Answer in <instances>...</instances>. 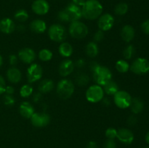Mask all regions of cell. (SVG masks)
<instances>
[{
	"label": "cell",
	"mask_w": 149,
	"mask_h": 148,
	"mask_svg": "<svg viewBox=\"0 0 149 148\" xmlns=\"http://www.w3.org/2000/svg\"><path fill=\"white\" fill-rule=\"evenodd\" d=\"M103 10V5L98 0H86L81 7V15L87 20H96L101 15Z\"/></svg>",
	"instance_id": "obj_1"
},
{
	"label": "cell",
	"mask_w": 149,
	"mask_h": 148,
	"mask_svg": "<svg viewBox=\"0 0 149 148\" xmlns=\"http://www.w3.org/2000/svg\"><path fill=\"white\" fill-rule=\"evenodd\" d=\"M112 73L109 68L99 65L93 71V80L99 86H103L109 81L112 80Z\"/></svg>",
	"instance_id": "obj_2"
},
{
	"label": "cell",
	"mask_w": 149,
	"mask_h": 148,
	"mask_svg": "<svg viewBox=\"0 0 149 148\" xmlns=\"http://www.w3.org/2000/svg\"><path fill=\"white\" fill-rule=\"evenodd\" d=\"M74 83L67 78L61 80L57 85V94L58 97L63 100L69 99L74 92Z\"/></svg>",
	"instance_id": "obj_3"
},
{
	"label": "cell",
	"mask_w": 149,
	"mask_h": 148,
	"mask_svg": "<svg viewBox=\"0 0 149 148\" xmlns=\"http://www.w3.org/2000/svg\"><path fill=\"white\" fill-rule=\"evenodd\" d=\"M71 37L76 39H81L88 34V28L82 22L79 20L71 22L68 28Z\"/></svg>",
	"instance_id": "obj_4"
},
{
	"label": "cell",
	"mask_w": 149,
	"mask_h": 148,
	"mask_svg": "<svg viewBox=\"0 0 149 148\" xmlns=\"http://www.w3.org/2000/svg\"><path fill=\"white\" fill-rule=\"evenodd\" d=\"M49 39L55 42H63L67 37L66 29L61 24H53L48 29Z\"/></svg>",
	"instance_id": "obj_5"
},
{
	"label": "cell",
	"mask_w": 149,
	"mask_h": 148,
	"mask_svg": "<svg viewBox=\"0 0 149 148\" xmlns=\"http://www.w3.org/2000/svg\"><path fill=\"white\" fill-rule=\"evenodd\" d=\"M104 97V91L101 86L97 84L90 86L86 91V99L91 103L100 102Z\"/></svg>",
	"instance_id": "obj_6"
},
{
	"label": "cell",
	"mask_w": 149,
	"mask_h": 148,
	"mask_svg": "<svg viewBox=\"0 0 149 148\" xmlns=\"http://www.w3.org/2000/svg\"><path fill=\"white\" fill-rule=\"evenodd\" d=\"M130 69L137 75H144L149 72V61L146 58L139 57L133 61Z\"/></svg>",
	"instance_id": "obj_7"
},
{
	"label": "cell",
	"mask_w": 149,
	"mask_h": 148,
	"mask_svg": "<svg viewBox=\"0 0 149 148\" xmlns=\"http://www.w3.org/2000/svg\"><path fill=\"white\" fill-rule=\"evenodd\" d=\"M132 99L130 94L125 91H118L113 95V101L115 104L121 109L129 107L130 106Z\"/></svg>",
	"instance_id": "obj_8"
},
{
	"label": "cell",
	"mask_w": 149,
	"mask_h": 148,
	"mask_svg": "<svg viewBox=\"0 0 149 148\" xmlns=\"http://www.w3.org/2000/svg\"><path fill=\"white\" fill-rule=\"evenodd\" d=\"M31 122L34 127L43 128L47 126L50 122V116L48 113H34L31 117Z\"/></svg>",
	"instance_id": "obj_9"
},
{
	"label": "cell",
	"mask_w": 149,
	"mask_h": 148,
	"mask_svg": "<svg viewBox=\"0 0 149 148\" xmlns=\"http://www.w3.org/2000/svg\"><path fill=\"white\" fill-rule=\"evenodd\" d=\"M43 70L42 66L37 63H33L27 70V78L29 83H34L42 78Z\"/></svg>",
	"instance_id": "obj_10"
},
{
	"label": "cell",
	"mask_w": 149,
	"mask_h": 148,
	"mask_svg": "<svg viewBox=\"0 0 149 148\" xmlns=\"http://www.w3.org/2000/svg\"><path fill=\"white\" fill-rule=\"evenodd\" d=\"M97 26L100 30L103 31H108L113 28L114 25V17L109 13H105L98 17Z\"/></svg>",
	"instance_id": "obj_11"
},
{
	"label": "cell",
	"mask_w": 149,
	"mask_h": 148,
	"mask_svg": "<svg viewBox=\"0 0 149 148\" xmlns=\"http://www.w3.org/2000/svg\"><path fill=\"white\" fill-rule=\"evenodd\" d=\"M65 10L66 11L67 14L69 17V20L71 23L74 21H77L81 17H82L81 9L80 8V7L74 4V3H69L65 8Z\"/></svg>",
	"instance_id": "obj_12"
},
{
	"label": "cell",
	"mask_w": 149,
	"mask_h": 148,
	"mask_svg": "<svg viewBox=\"0 0 149 148\" xmlns=\"http://www.w3.org/2000/svg\"><path fill=\"white\" fill-rule=\"evenodd\" d=\"M31 9L35 14L44 15L49 12V4L46 0H34L31 5Z\"/></svg>",
	"instance_id": "obj_13"
},
{
	"label": "cell",
	"mask_w": 149,
	"mask_h": 148,
	"mask_svg": "<svg viewBox=\"0 0 149 148\" xmlns=\"http://www.w3.org/2000/svg\"><path fill=\"white\" fill-rule=\"evenodd\" d=\"M18 58L24 63L31 64L36 58V53L31 48H23L18 52Z\"/></svg>",
	"instance_id": "obj_14"
},
{
	"label": "cell",
	"mask_w": 149,
	"mask_h": 148,
	"mask_svg": "<svg viewBox=\"0 0 149 148\" xmlns=\"http://www.w3.org/2000/svg\"><path fill=\"white\" fill-rule=\"evenodd\" d=\"M116 138L122 143L130 145L133 142L134 134L132 131L130 129L122 128V129H119V130H117Z\"/></svg>",
	"instance_id": "obj_15"
},
{
	"label": "cell",
	"mask_w": 149,
	"mask_h": 148,
	"mask_svg": "<svg viewBox=\"0 0 149 148\" xmlns=\"http://www.w3.org/2000/svg\"><path fill=\"white\" fill-rule=\"evenodd\" d=\"M74 70V63L70 59H65L61 62L59 65V73L61 76L66 77L73 73Z\"/></svg>",
	"instance_id": "obj_16"
},
{
	"label": "cell",
	"mask_w": 149,
	"mask_h": 148,
	"mask_svg": "<svg viewBox=\"0 0 149 148\" xmlns=\"http://www.w3.org/2000/svg\"><path fill=\"white\" fill-rule=\"evenodd\" d=\"M19 113L22 117L25 118H31L34 113L33 106L29 102H23L19 106Z\"/></svg>",
	"instance_id": "obj_17"
},
{
	"label": "cell",
	"mask_w": 149,
	"mask_h": 148,
	"mask_svg": "<svg viewBox=\"0 0 149 148\" xmlns=\"http://www.w3.org/2000/svg\"><path fill=\"white\" fill-rule=\"evenodd\" d=\"M15 30V24L10 18H4L0 21V30L2 33L10 34Z\"/></svg>",
	"instance_id": "obj_18"
},
{
	"label": "cell",
	"mask_w": 149,
	"mask_h": 148,
	"mask_svg": "<svg viewBox=\"0 0 149 148\" xmlns=\"http://www.w3.org/2000/svg\"><path fill=\"white\" fill-rule=\"evenodd\" d=\"M135 29L130 25H125L121 30V37L125 42H130L135 37Z\"/></svg>",
	"instance_id": "obj_19"
},
{
	"label": "cell",
	"mask_w": 149,
	"mask_h": 148,
	"mask_svg": "<svg viewBox=\"0 0 149 148\" xmlns=\"http://www.w3.org/2000/svg\"><path fill=\"white\" fill-rule=\"evenodd\" d=\"M31 30L36 33H43L47 29L46 23L41 19H36L30 23Z\"/></svg>",
	"instance_id": "obj_20"
},
{
	"label": "cell",
	"mask_w": 149,
	"mask_h": 148,
	"mask_svg": "<svg viewBox=\"0 0 149 148\" xmlns=\"http://www.w3.org/2000/svg\"><path fill=\"white\" fill-rule=\"evenodd\" d=\"M7 77L9 81L13 84H17L20 81L22 78V73L20 70L17 68L13 67L9 68L7 72Z\"/></svg>",
	"instance_id": "obj_21"
},
{
	"label": "cell",
	"mask_w": 149,
	"mask_h": 148,
	"mask_svg": "<svg viewBox=\"0 0 149 148\" xmlns=\"http://www.w3.org/2000/svg\"><path fill=\"white\" fill-rule=\"evenodd\" d=\"M55 86L53 81L49 78H45V79L42 80L38 86V89L40 93H49L52 91Z\"/></svg>",
	"instance_id": "obj_22"
},
{
	"label": "cell",
	"mask_w": 149,
	"mask_h": 148,
	"mask_svg": "<svg viewBox=\"0 0 149 148\" xmlns=\"http://www.w3.org/2000/svg\"><path fill=\"white\" fill-rule=\"evenodd\" d=\"M60 55L63 57H69L73 54L74 49L71 44L68 42H62L58 48Z\"/></svg>",
	"instance_id": "obj_23"
},
{
	"label": "cell",
	"mask_w": 149,
	"mask_h": 148,
	"mask_svg": "<svg viewBox=\"0 0 149 148\" xmlns=\"http://www.w3.org/2000/svg\"><path fill=\"white\" fill-rule=\"evenodd\" d=\"M130 108L131 111L134 113V114H138V113H141L144 108V104L143 102L139 98L132 99V102L130 104Z\"/></svg>",
	"instance_id": "obj_24"
},
{
	"label": "cell",
	"mask_w": 149,
	"mask_h": 148,
	"mask_svg": "<svg viewBox=\"0 0 149 148\" xmlns=\"http://www.w3.org/2000/svg\"><path fill=\"white\" fill-rule=\"evenodd\" d=\"M85 52L90 57H95L99 52V48L97 43L95 41H90L86 45Z\"/></svg>",
	"instance_id": "obj_25"
},
{
	"label": "cell",
	"mask_w": 149,
	"mask_h": 148,
	"mask_svg": "<svg viewBox=\"0 0 149 148\" xmlns=\"http://www.w3.org/2000/svg\"><path fill=\"white\" fill-rule=\"evenodd\" d=\"M103 91L108 95H114L119 90V86L117 83L115 82L113 80H111L110 81L105 84L103 86Z\"/></svg>",
	"instance_id": "obj_26"
},
{
	"label": "cell",
	"mask_w": 149,
	"mask_h": 148,
	"mask_svg": "<svg viewBox=\"0 0 149 148\" xmlns=\"http://www.w3.org/2000/svg\"><path fill=\"white\" fill-rule=\"evenodd\" d=\"M116 69L118 72L125 73L130 70V65L125 59H119L116 62Z\"/></svg>",
	"instance_id": "obj_27"
},
{
	"label": "cell",
	"mask_w": 149,
	"mask_h": 148,
	"mask_svg": "<svg viewBox=\"0 0 149 148\" xmlns=\"http://www.w3.org/2000/svg\"><path fill=\"white\" fill-rule=\"evenodd\" d=\"M128 11V5L125 2H121L116 4L114 8V12L119 16L125 15Z\"/></svg>",
	"instance_id": "obj_28"
},
{
	"label": "cell",
	"mask_w": 149,
	"mask_h": 148,
	"mask_svg": "<svg viewBox=\"0 0 149 148\" xmlns=\"http://www.w3.org/2000/svg\"><path fill=\"white\" fill-rule=\"evenodd\" d=\"M14 17L16 20L20 22V23H23V22H26L29 19V13L27 12L26 10H23V9H20V10H18L15 13Z\"/></svg>",
	"instance_id": "obj_29"
},
{
	"label": "cell",
	"mask_w": 149,
	"mask_h": 148,
	"mask_svg": "<svg viewBox=\"0 0 149 148\" xmlns=\"http://www.w3.org/2000/svg\"><path fill=\"white\" fill-rule=\"evenodd\" d=\"M39 58L43 62H47L52 58V52L48 49H42L39 52Z\"/></svg>",
	"instance_id": "obj_30"
},
{
	"label": "cell",
	"mask_w": 149,
	"mask_h": 148,
	"mask_svg": "<svg viewBox=\"0 0 149 148\" xmlns=\"http://www.w3.org/2000/svg\"><path fill=\"white\" fill-rule=\"evenodd\" d=\"M33 92V89L29 84H25L20 88V95L23 98H27L30 97Z\"/></svg>",
	"instance_id": "obj_31"
},
{
	"label": "cell",
	"mask_w": 149,
	"mask_h": 148,
	"mask_svg": "<svg viewBox=\"0 0 149 148\" xmlns=\"http://www.w3.org/2000/svg\"><path fill=\"white\" fill-rule=\"evenodd\" d=\"M135 54V49L132 44L128 45L125 47L123 52V56L126 59H130Z\"/></svg>",
	"instance_id": "obj_32"
},
{
	"label": "cell",
	"mask_w": 149,
	"mask_h": 148,
	"mask_svg": "<svg viewBox=\"0 0 149 148\" xmlns=\"http://www.w3.org/2000/svg\"><path fill=\"white\" fill-rule=\"evenodd\" d=\"M89 80H90V78L88 75H86L85 73H81L77 76V83L79 86H84L88 84Z\"/></svg>",
	"instance_id": "obj_33"
},
{
	"label": "cell",
	"mask_w": 149,
	"mask_h": 148,
	"mask_svg": "<svg viewBox=\"0 0 149 148\" xmlns=\"http://www.w3.org/2000/svg\"><path fill=\"white\" fill-rule=\"evenodd\" d=\"M116 134H117V130L114 128L110 127L106 129V136L108 139H114L115 138H116Z\"/></svg>",
	"instance_id": "obj_34"
},
{
	"label": "cell",
	"mask_w": 149,
	"mask_h": 148,
	"mask_svg": "<svg viewBox=\"0 0 149 148\" xmlns=\"http://www.w3.org/2000/svg\"><path fill=\"white\" fill-rule=\"evenodd\" d=\"M58 19H59V20H61V21L62 22H64V23H68V22H70L69 17H68V14H67L65 9L61 10V11L58 12Z\"/></svg>",
	"instance_id": "obj_35"
},
{
	"label": "cell",
	"mask_w": 149,
	"mask_h": 148,
	"mask_svg": "<svg viewBox=\"0 0 149 148\" xmlns=\"http://www.w3.org/2000/svg\"><path fill=\"white\" fill-rule=\"evenodd\" d=\"M15 102V99L13 97V95L7 94L4 97V103L7 106H13Z\"/></svg>",
	"instance_id": "obj_36"
},
{
	"label": "cell",
	"mask_w": 149,
	"mask_h": 148,
	"mask_svg": "<svg viewBox=\"0 0 149 148\" xmlns=\"http://www.w3.org/2000/svg\"><path fill=\"white\" fill-rule=\"evenodd\" d=\"M93 39H94L95 42L101 41L104 39V31H103V30H97V31L95 33Z\"/></svg>",
	"instance_id": "obj_37"
},
{
	"label": "cell",
	"mask_w": 149,
	"mask_h": 148,
	"mask_svg": "<svg viewBox=\"0 0 149 148\" xmlns=\"http://www.w3.org/2000/svg\"><path fill=\"white\" fill-rule=\"evenodd\" d=\"M104 148H116V144L114 139H107L104 144Z\"/></svg>",
	"instance_id": "obj_38"
},
{
	"label": "cell",
	"mask_w": 149,
	"mask_h": 148,
	"mask_svg": "<svg viewBox=\"0 0 149 148\" xmlns=\"http://www.w3.org/2000/svg\"><path fill=\"white\" fill-rule=\"evenodd\" d=\"M141 28L146 34L149 35V20H146L143 22V23L141 24Z\"/></svg>",
	"instance_id": "obj_39"
},
{
	"label": "cell",
	"mask_w": 149,
	"mask_h": 148,
	"mask_svg": "<svg viewBox=\"0 0 149 148\" xmlns=\"http://www.w3.org/2000/svg\"><path fill=\"white\" fill-rule=\"evenodd\" d=\"M137 122H138V119H137L136 116L134 115H132L128 118L127 123L130 126H134V125L136 124Z\"/></svg>",
	"instance_id": "obj_40"
},
{
	"label": "cell",
	"mask_w": 149,
	"mask_h": 148,
	"mask_svg": "<svg viewBox=\"0 0 149 148\" xmlns=\"http://www.w3.org/2000/svg\"><path fill=\"white\" fill-rule=\"evenodd\" d=\"M5 81H4V78L0 75V95L5 91Z\"/></svg>",
	"instance_id": "obj_41"
},
{
	"label": "cell",
	"mask_w": 149,
	"mask_h": 148,
	"mask_svg": "<svg viewBox=\"0 0 149 148\" xmlns=\"http://www.w3.org/2000/svg\"><path fill=\"white\" fill-rule=\"evenodd\" d=\"M9 62L12 65H15L17 63V57L15 55H11L9 57Z\"/></svg>",
	"instance_id": "obj_42"
},
{
	"label": "cell",
	"mask_w": 149,
	"mask_h": 148,
	"mask_svg": "<svg viewBox=\"0 0 149 148\" xmlns=\"http://www.w3.org/2000/svg\"><path fill=\"white\" fill-rule=\"evenodd\" d=\"M41 99H42V93H40L39 91V92H36L33 94L32 100H33V101L34 102L37 103L40 101Z\"/></svg>",
	"instance_id": "obj_43"
},
{
	"label": "cell",
	"mask_w": 149,
	"mask_h": 148,
	"mask_svg": "<svg viewBox=\"0 0 149 148\" xmlns=\"http://www.w3.org/2000/svg\"><path fill=\"white\" fill-rule=\"evenodd\" d=\"M76 65L77 68H83L84 65H85V61H84L83 59H78L77 62H76L75 65Z\"/></svg>",
	"instance_id": "obj_44"
},
{
	"label": "cell",
	"mask_w": 149,
	"mask_h": 148,
	"mask_svg": "<svg viewBox=\"0 0 149 148\" xmlns=\"http://www.w3.org/2000/svg\"><path fill=\"white\" fill-rule=\"evenodd\" d=\"M4 92L7 93V94L13 95L15 92V89L13 86H6L5 91Z\"/></svg>",
	"instance_id": "obj_45"
},
{
	"label": "cell",
	"mask_w": 149,
	"mask_h": 148,
	"mask_svg": "<svg viewBox=\"0 0 149 148\" xmlns=\"http://www.w3.org/2000/svg\"><path fill=\"white\" fill-rule=\"evenodd\" d=\"M86 0H72L71 2L74 3L76 5L79 6V7H82L84 4L85 3Z\"/></svg>",
	"instance_id": "obj_46"
},
{
	"label": "cell",
	"mask_w": 149,
	"mask_h": 148,
	"mask_svg": "<svg viewBox=\"0 0 149 148\" xmlns=\"http://www.w3.org/2000/svg\"><path fill=\"white\" fill-rule=\"evenodd\" d=\"M99 66V64L97 63V62H95V61H93V62H90V70H91V71H94L96 69V68H97V67Z\"/></svg>",
	"instance_id": "obj_47"
},
{
	"label": "cell",
	"mask_w": 149,
	"mask_h": 148,
	"mask_svg": "<svg viewBox=\"0 0 149 148\" xmlns=\"http://www.w3.org/2000/svg\"><path fill=\"white\" fill-rule=\"evenodd\" d=\"M87 148H98L97 147V145L95 142L94 141H91L89 142L87 145Z\"/></svg>",
	"instance_id": "obj_48"
},
{
	"label": "cell",
	"mask_w": 149,
	"mask_h": 148,
	"mask_svg": "<svg viewBox=\"0 0 149 148\" xmlns=\"http://www.w3.org/2000/svg\"><path fill=\"white\" fill-rule=\"evenodd\" d=\"M101 101L103 102V104H104V105H106V106L109 105V104H110V103H111L110 100H109V99H108V98H104V97H103V100H102Z\"/></svg>",
	"instance_id": "obj_49"
},
{
	"label": "cell",
	"mask_w": 149,
	"mask_h": 148,
	"mask_svg": "<svg viewBox=\"0 0 149 148\" xmlns=\"http://www.w3.org/2000/svg\"><path fill=\"white\" fill-rule=\"evenodd\" d=\"M17 30H19L20 31H24L25 30V26H23V25H19L18 26H17Z\"/></svg>",
	"instance_id": "obj_50"
},
{
	"label": "cell",
	"mask_w": 149,
	"mask_h": 148,
	"mask_svg": "<svg viewBox=\"0 0 149 148\" xmlns=\"http://www.w3.org/2000/svg\"><path fill=\"white\" fill-rule=\"evenodd\" d=\"M146 141L147 143L149 145V131L146 133Z\"/></svg>",
	"instance_id": "obj_51"
},
{
	"label": "cell",
	"mask_w": 149,
	"mask_h": 148,
	"mask_svg": "<svg viewBox=\"0 0 149 148\" xmlns=\"http://www.w3.org/2000/svg\"><path fill=\"white\" fill-rule=\"evenodd\" d=\"M2 63H3V59L2 57H1V55H0V68H1V66L2 65Z\"/></svg>",
	"instance_id": "obj_52"
},
{
	"label": "cell",
	"mask_w": 149,
	"mask_h": 148,
	"mask_svg": "<svg viewBox=\"0 0 149 148\" xmlns=\"http://www.w3.org/2000/svg\"><path fill=\"white\" fill-rule=\"evenodd\" d=\"M145 148H149V147H145Z\"/></svg>",
	"instance_id": "obj_53"
}]
</instances>
